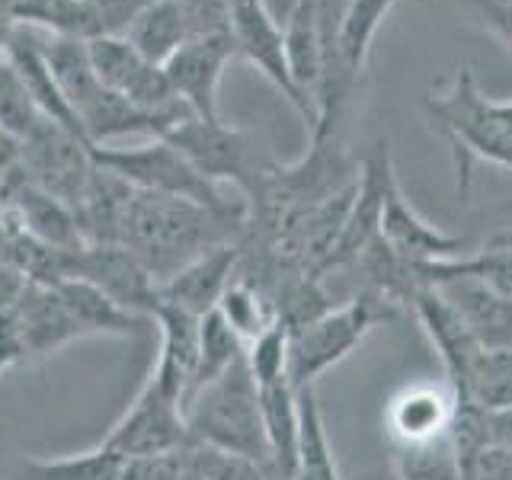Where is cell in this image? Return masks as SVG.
Masks as SVG:
<instances>
[{"instance_id": "cell-8", "label": "cell", "mask_w": 512, "mask_h": 480, "mask_svg": "<svg viewBox=\"0 0 512 480\" xmlns=\"http://www.w3.org/2000/svg\"><path fill=\"white\" fill-rule=\"evenodd\" d=\"M96 170L93 144L52 119H42L23 138V173L29 183L77 208Z\"/></svg>"}, {"instance_id": "cell-26", "label": "cell", "mask_w": 512, "mask_h": 480, "mask_svg": "<svg viewBox=\"0 0 512 480\" xmlns=\"http://www.w3.org/2000/svg\"><path fill=\"white\" fill-rule=\"evenodd\" d=\"M256 388H260V410H263L272 468H276L282 480H288L295 468V448H298V388L288 375L260 381Z\"/></svg>"}, {"instance_id": "cell-35", "label": "cell", "mask_w": 512, "mask_h": 480, "mask_svg": "<svg viewBox=\"0 0 512 480\" xmlns=\"http://www.w3.org/2000/svg\"><path fill=\"white\" fill-rule=\"evenodd\" d=\"M180 480H282L269 464L247 461L221 452V448L186 442L183 445V471Z\"/></svg>"}, {"instance_id": "cell-3", "label": "cell", "mask_w": 512, "mask_h": 480, "mask_svg": "<svg viewBox=\"0 0 512 480\" xmlns=\"http://www.w3.org/2000/svg\"><path fill=\"white\" fill-rule=\"evenodd\" d=\"M186 432L192 442L221 448V452L260 461L272 468L263 410H260V388L250 375L247 356L231 365L218 381L205 384L186 400ZM276 471V468H272Z\"/></svg>"}, {"instance_id": "cell-7", "label": "cell", "mask_w": 512, "mask_h": 480, "mask_svg": "<svg viewBox=\"0 0 512 480\" xmlns=\"http://www.w3.org/2000/svg\"><path fill=\"white\" fill-rule=\"evenodd\" d=\"M87 52H90L96 77L103 80V87L116 90L128 103L157 112V116H167L173 122H183L192 116L186 103L173 93L164 68L144 58L125 36L90 39Z\"/></svg>"}, {"instance_id": "cell-25", "label": "cell", "mask_w": 512, "mask_h": 480, "mask_svg": "<svg viewBox=\"0 0 512 480\" xmlns=\"http://www.w3.org/2000/svg\"><path fill=\"white\" fill-rule=\"evenodd\" d=\"M132 196H135V189L125 180H119L116 173H109L103 167H96L84 196H80L74 208L84 244H119L122 218Z\"/></svg>"}, {"instance_id": "cell-36", "label": "cell", "mask_w": 512, "mask_h": 480, "mask_svg": "<svg viewBox=\"0 0 512 480\" xmlns=\"http://www.w3.org/2000/svg\"><path fill=\"white\" fill-rule=\"evenodd\" d=\"M45 116L32 103V96L26 93L20 74L13 71V64L4 58L0 61V128L16 138H26Z\"/></svg>"}, {"instance_id": "cell-6", "label": "cell", "mask_w": 512, "mask_h": 480, "mask_svg": "<svg viewBox=\"0 0 512 480\" xmlns=\"http://www.w3.org/2000/svg\"><path fill=\"white\" fill-rule=\"evenodd\" d=\"M208 183H234L250 199L260 180L269 173L272 160L260 151L244 128L228 125L224 119L205 122L189 116L164 135Z\"/></svg>"}, {"instance_id": "cell-32", "label": "cell", "mask_w": 512, "mask_h": 480, "mask_svg": "<svg viewBox=\"0 0 512 480\" xmlns=\"http://www.w3.org/2000/svg\"><path fill=\"white\" fill-rule=\"evenodd\" d=\"M13 13L20 26H39L48 36L84 42L100 39L87 0H13Z\"/></svg>"}, {"instance_id": "cell-41", "label": "cell", "mask_w": 512, "mask_h": 480, "mask_svg": "<svg viewBox=\"0 0 512 480\" xmlns=\"http://www.w3.org/2000/svg\"><path fill=\"white\" fill-rule=\"evenodd\" d=\"M484 420H487V442L512 455V407L484 413Z\"/></svg>"}, {"instance_id": "cell-1", "label": "cell", "mask_w": 512, "mask_h": 480, "mask_svg": "<svg viewBox=\"0 0 512 480\" xmlns=\"http://www.w3.org/2000/svg\"><path fill=\"white\" fill-rule=\"evenodd\" d=\"M244 224L247 205L231 202L224 208H208L189 199L135 189L122 218L119 244L132 250L157 282H167L205 250L240 240Z\"/></svg>"}, {"instance_id": "cell-5", "label": "cell", "mask_w": 512, "mask_h": 480, "mask_svg": "<svg viewBox=\"0 0 512 480\" xmlns=\"http://www.w3.org/2000/svg\"><path fill=\"white\" fill-rule=\"evenodd\" d=\"M96 167L116 173L138 192H157V196L189 199L208 208H224L231 199L221 196L215 183L189 164V160L173 148L167 138H151L135 148H122V144H100L93 148Z\"/></svg>"}, {"instance_id": "cell-38", "label": "cell", "mask_w": 512, "mask_h": 480, "mask_svg": "<svg viewBox=\"0 0 512 480\" xmlns=\"http://www.w3.org/2000/svg\"><path fill=\"white\" fill-rule=\"evenodd\" d=\"M180 471H183V448H176V452L125 458L119 480H180Z\"/></svg>"}, {"instance_id": "cell-13", "label": "cell", "mask_w": 512, "mask_h": 480, "mask_svg": "<svg viewBox=\"0 0 512 480\" xmlns=\"http://www.w3.org/2000/svg\"><path fill=\"white\" fill-rule=\"evenodd\" d=\"M288 77L311 112V135L317 132V100L327 74V20L320 16L317 0H295L282 26Z\"/></svg>"}, {"instance_id": "cell-33", "label": "cell", "mask_w": 512, "mask_h": 480, "mask_svg": "<svg viewBox=\"0 0 512 480\" xmlns=\"http://www.w3.org/2000/svg\"><path fill=\"white\" fill-rule=\"evenodd\" d=\"M215 311L224 317V324L244 340V346H250L256 336H263L269 327L279 324L276 304L269 301V295L263 292V288H256L244 276H234V282L224 288V295H221Z\"/></svg>"}, {"instance_id": "cell-2", "label": "cell", "mask_w": 512, "mask_h": 480, "mask_svg": "<svg viewBox=\"0 0 512 480\" xmlns=\"http://www.w3.org/2000/svg\"><path fill=\"white\" fill-rule=\"evenodd\" d=\"M426 112L432 128L452 144L458 199H468L474 160L512 170V100L500 103L480 93L468 64L426 96Z\"/></svg>"}, {"instance_id": "cell-22", "label": "cell", "mask_w": 512, "mask_h": 480, "mask_svg": "<svg viewBox=\"0 0 512 480\" xmlns=\"http://www.w3.org/2000/svg\"><path fill=\"white\" fill-rule=\"evenodd\" d=\"M439 292L452 301V308L471 327L474 340L490 349H512V298L496 295L490 288L455 279L436 285Z\"/></svg>"}, {"instance_id": "cell-28", "label": "cell", "mask_w": 512, "mask_h": 480, "mask_svg": "<svg viewBox=\"0 0 512 480\" xmlns=\"http://www.w3.org/2000/svg\"><path fill=\"white\" fill-rule=\"evenodd\" d=\"M461 407H477L484 413L512 407V349L480 346L471 372L458 391Z\"/></svg>"}, {"instance_id": "cell-34", "label": "cell", "mask_w": 512, "mask_h": 480, "mask_svg": "<svg viewBox=\"0 0 512 480\" xmlns=\"http://www.w3.org/2000/svg\"><path fill=\"white\" fill-rule=\"evenodd\" d=\"M244 356H247L244 340L224 324V317L218 311H208L199 324V365H196V378H192L189 397L196 391H202L205 384L218 381L231 365H237Z\"/></svg>"}, {"instance_id": "cell-39", "label": "cell", "mask_w": 512, "mask_h": 480, "mask_svg": "<svg viewBox=\"0 0 512 480\" xmlns=\"http://www.w3.org/2000/svg\"><path fill=\"white\" fill-rule=\"evenodd\" d=\"M16 365H29V352H26V343L20 336V327H16V320L7 308L4 314H0V378H4Z\"/></svg>"}, {"instance_id": "cell-18", "label": "cell", "mask_w": 512, "mask_h": 480, "mask_svg": "<svg viewBox=\"0 0 512 480\" xmlns=\"http://www.w3.org/2000/svg\"><path fill=\"white\" fill-rule=\"evenodd\" d=\"M240 269V244H218L212 250H205L196 256L189 266H183L176 276L167 282H160V301L183 308L196 317H205L208 311L218 308V301L224 295Z\"/></svg>"}, {"instance_id": "cell-37", "label": "cell", "mask_w": 512, "mask_h": 480, "mask_svg": "<svg viewBox=\"0 0 512 480\" xmlns=\"http://www.w3.org/2000/svg\"><path fill=\"white\" fill-rule=\"evenodd\" d=\"M148 4L151 0H87L100 36H125V29Z\"/></svg>"}, {"instance_id": "cell-42", "label": "cell", "mask_w": 512, "mask_h": 480, "mask_svg": "<svg viewBox=\"0 0 512 480\" xmlns=\"http://www.w3.org/2000/svg\"><path fill=\"white\" fill-rule=\"evenodd\" d=\"M23 288H26V279L7 260H0V314L13 308V301L20 298Z\"/></svg>"}, {"instance_id": "cell-17", "label": "cell", "mask_w": 512, "mask_h": 480, "mask_svg": "<svg viewBox=\"0 0 512 480\" xmlns=\"http://www.w3.org/2000/svg\"><path fill=\"white\" fill-rule=\"evenodd\" d=\"M10 314H13L23 343H26L29 365L55 356V352H61L64 346H71L77 340H84L71 311H68V304L61 301L55 285L26 282L20 298L13 301Z\"/></svg>"}, {"instance_id": "cell-16", "label": "cell", "mask_w": 512, "mask_h": 480, "mask_svg": "<svg viewBox=\"0 0 512 480\" xmlns=\"http://www.w3.org/2000/svg\"><path fill=\"white\" fill-rule=\"evenodd\" d=\"M151 320L157 324L160 346H157V359L151 365L148 378L157 381L170 397H176L186 407L189 391H192V378H196V365H199L202 317L160 301Z\"/></svg>"}, {"instance_id": "cell-40", "label": "cell", "mask_w": 512, "mask_h": 480, "mask_svg": "<svg viewBox=\"0 0 512 480\" xmlns=\"http://www.w3.org/2000/svg\"><path fill=\"white\" fill-rule=\"evenodd\" d=\"M468 480H512V455L496 445H484L471 461Z\"/></svg>"}, {"instance_id": "cell-10", "label": "cell", "mask_w": 512, "mask_h": 480, "mask_svg": "<svg viewBox=\"0 0 512 480\" xmlns=\"http://www.w3.org/2000/svg\"><path fill=\"white\" fill-rule=\"evenodd\" d=\"M100 288L119 308L138 317H154L160 304V282L138 256L122 244H84L71 256V276Z\"/></svg>"}, {"instance_id": "cell-23", "label": "cell", "mask_w": 512, "mask_h": 480, "mask_svg": "<svg viewBox=\"0 0 512 480\" xmlns=\"http://www.w3.org/2000/svg\"><path fill=\"white\" fill-rule=\"evenodd\" d=\"M61 301L68 304V311L74 317V324L80 336H122V340H138L154 320L138 317L132 311L119 308L109 295H103L100 288H93L80 279H64L55 285Z\"/></svg>"}, {"instance_id": "cell-31", "label": "cell", "mask_w": 512, "mask_h": 480, "mask_svg": "<svg viewBox=\"0 0 512 480\" xmlns=\"http://www.w3.org/2000/svg\"><path fill=\"white\" fill-rule=\"evenodd\" d=\"M122 455H116L103 442L80 455L64 458H29L16 468L13 480H119Z\"/></svg>"}, {"instance_id": "cell-29", "label": "cell", "mask_w": 512, "mask_h": 480, "mask_svg": "<svg viewBox=\"0 0 512 480\" xmlns=\"http://www.w3.org/2000/svg\"><path fill=\"white\" fill-rule=\"evenodd\" d=\"M394 480H468L452 429L429 442L394 445Z\"/></svg>"}, {"instance_id": "cell-24", "label": "cell", "mask_w": 512, "mask_h": 480, "mask_svg": "<svg viewBox=\"0 0 512 480\" xmlns=\"http://www.w3.org/2000/svg\"><path fill=\"white\" fill-rule=\"evenodd\" d=\"M420 279L426 285H442V282H455V279H468L490 288L496 295L512 298V234L493 237L490 244H484L471 256H452V260H439L420 266Z\"/></svg>"}, {"instance_id": "cell-21", "label": "cell", "mask_w": 512, "mask_h": 480, "mask_svg": "<svg viewBox=\"0 0 512 480\" xmlns=\"http://www.w3.org/2000/svg\"><path fill=\"white\" fill-rule=\"evenodd\" d=\"M7 61L13 64V71L20 74L26 93L32 96V103H36V109L42 112L45 119L71 128V132H77V135H84V132H80L77 116L68 106V100H64V93L55 84V74H52V68H48V61L42 55V39L39 36H32V32H26L23 26H16L13 39L7 45Z\"/></svg>"}, {"instance_id": "cell-9", "label": "cell", "mask_w": 512, "mask_h": 480, "mask_svg": "<svg viewBox=\"0 0 512 480\" xmlns=\"http://www.w3.org/2000/svg\"><path fill=\"white\" fill-rule=\"evenodd\" d=\"M189 442L186 432V416L183 404L170 397L157 381H144L138 397L128 404V410L106 432L103 445L112 448L122 458H138V455H160V452H176Z\"/></svg>"}, {"instance_id": "cell-27", "label": "cell", "mask_w": 512, "mask_h": 480, "mask_svg": "<svg viewBox=\"0 0 512 480\" xmlns=\"http://www.w3.org/2000/svg\"><path fill=\"white\" fill-rule=\"evenodd\" d=\"M288 480H343L314 388H298V448Z\"/></svg>"}, {"instance_id": "cell-11", "label": "cell", "mask_w": 512, "mask_h": 480, "mask_svg": "<svg viewBox=\"0 0 512 480\" xmlns=\"http://www.w3.org/2000/svg\"><path fill=\"white\" fill-rule=\"evenodd\" d=\"M228 13H231L234 52L244 55L253 68L285 96L288 106L298 112V116L304 119V125H308V132H311V128H314L311 112H308V106L301 103L292 77H288L282 26L276 23V16L269 13L266 0H228Z\"/></svg>"}, {"instance_id": "cell-14", "label": "cell", "mask_w": 512, "mask_h": 480, "mask_svg": "<svg viewBox=\"0 0 512 480\" xmlns=\"http://www.w3.org/2000/svg\"><path fill=\"white\" fill-rule=\"evenodd\" d=\"M394 256H400L410 266H429L439 260H452L461 256L464 240L439 231L436 224H429L420 218V212L407 202L404 189H400L397 176L388 186V196H384V212H381V234H378Z\"/></svg>"}, {"instance_id": "cell-20", "label": "cell", "mask_w": 512, "mask_h": 480, "mask_svg": "<svg viewBox=\"0 0 512 480\" xmlns=\"http://www.w3.org/2000/svg\"><path fill=\"white\" fill-rule=\"evenodd\" d=\"M7 215L20 224V228L42 240V244L55 250H80L84 247V234H80L77 215L68 202L55 199L52 192L39 189L20 173L7 186Z\"/></svg>"}, {"instance_id": "cell-19", "label": "cell", "mask_w": 512, "mask_h": 480, "mask_svg": "<svg viewBox=\"0 0 512 480\" xmlns=\"http://www.w3.org/2000/svg\"><path fill=\"white\" fill-rule=\"evenodd\" d=\"M458 400L448 384H410L391 397L384 410V426L394 445H416L445 436L455 423Z\"/></svg>"}, {"instance_id": "cell-15", "label": "cell", "mask_w": 512, "mask_h": 480, "mask_svg": "<svg viewBox=\"0 0 512 480\" xmlns=\"http://www.w3.org/2000/svg\"><path fill=\"white\" fill-rule=\"evenodd\" d=\"M410 308L416 320L423 324L432 346H436L442 368H445V384L452 388L458 400V391L471 372V362L480 352V343L474 340V333L461 320V314L452 308V301H448L436 285H423L420 292L410 298Z\"/></svg>"}, {"instance_id": "cell-4", "label": "cell", "mask_w": 512, "mask_h": 480, "mask_svg": "<svg viewBox=\"0 0 512 480\" xmlns=\"http://www.w3.org/2000/svg\"><path fill=\"white\" fill-rule=\"evenodd\" d=\"M384 317H391V304L356 295L349 304L330 308L311 324L288 333V378L295 388H314V381L340 365Z\"/></svg>"}, {"instance_id": "cell-30", "label": "cell", "mask_w": 512, "mask_h": 480, "mask_svg": "<svg viewBox=\"0 0 512 480\" xmlns=\"http://www.w3.org/2000/svg\"><path fill=\"white\" fill-rule=\"evenodd\" d=\"M125 39L148 61L164 68L176 48L189 42V29L183 23L180 10H176L170 0H151V4L135 16V23L125 29Z\"/></svg>"}, {"instance_id": "cell-12", "label": "cell", "mask_w": 512, "mask_h": 480, "mask_svg": "<svg viewBox=\"0 0 512 480\" xmlns=\"http://www.w3.org/2000/svg\"><path fill=\"white\" fill-rule=\"evenodd\" d=\"M234 55L237 52L231 36H202V39H189L167 58L164 74L170 80V87L196 119L205 122L221 119L218 84Z\"/></svg>"}, {"instance_id": "cell-43", "label": "cell", "mask_w": 512, "mask_h": 480, "mask_svg": "<svg viewBox=\"0 0 512 480\" xmlns=\"http://www.w3.org/2000/svg\"><path fill=\"white\" fill-rule=\"evenodd\" d=\"M16 13H13V0H0V61L7 58V45L16 32Z\"/></svg>"}]
</instances>
